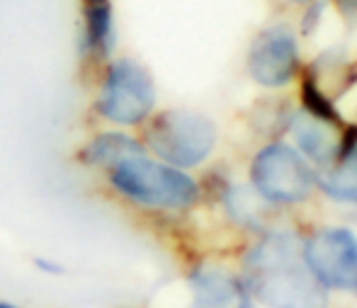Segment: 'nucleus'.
I'll use <instances>...</instances> for the list:
<instances>
[{
    "instance_id": "nucleus-7",
    "label": "nucleus",
    "mask_w": 357,
    "mask_h": 308,
    "mask_svg": "<svg viewBox=\"0 0 357 308\" xmlns=\"http://www.w3.org/2000/svg\"><path fill=\"white\" fill-rule=\"evenodd\" d=\"M248 70L255 83L265 88H282L299 70V42L284 24L265 27L253 39L248 52Z\"/></svg>"
},
{
    "instance_id": "nucleus-12",
    "label": "nucleus",
    "mask_w": 357,
    "mask_h": 308,
    "mask_svg": "<svg viewBox=\"0 0 357 308\" xmlns=\"http://www.w3.org/2000/svg\"><path fill=\"white\" fill-rule=\"evenodd\" d=\"M34 267H37V270H42L44 275H52V277L63 275L61 262H54V260H49V257H37V260H34Z\"/></svg>"
},
{
    "instance_id": "nucleus-9",
    "label": "nucleus",
    "mask_w": 357,
    "mask_h": 308,
    "mask_svg": "<svg viewBox=\"0 0 357 308\" xmlns=\"http://www.w3.org/2000/svg\"><path fill=\"white\" fill-rule=\"evenodd\" d=\"M190 296L188 308H250L248 286L216 265H202L190 275Z\"/></svg>"
},
{
    "instance_id": "nucleus-1",
    "label": "nucleus",
    "mask_w": 357,
    "mask_h": 308,
    "mask_svg": "<svg viewBox=\"0 0 357 308\" xmlns=\"http://www.w3.org/2000/svg\"><path fill=\"white\" fill-rule=\"evenodd\" d=\"M98 180L109 197L139 214H188L202 194V187L188 170L158 160L144 144L119 155Z\"/></svg>"
},
{
    "instance_id": "nucleus-2",
    "label": "nucleus",
    "mask_w": 357,
    "mask_h": 308,
    "mask_svg": "<svg viewBox=\"0 0 357 308\" xmlns=\"http://www.w3.org/2000/svg\"><path fill=\"white\" fill-rule=\"evenodd\" d=\"M248 286L268 308H326L316 279L291 236H270L245 260Z\"/></svg>"
},
{
    "instance_id": "nucleus-3",
    "label": "nucleus",
    "mask_w": 357,
    "mask_h": 308,
    "mask_svg": "<svg viewBox=\"0 0 357 308\" xmlns=\"http://www.w3.org/2000/svg\"><path fill=\"white\" fill-rule=\"evenodd\" d=\"M90 114L100 126L142 131L158 109V88L151 70L134 56L114 54L95 70Z\"/></svg>"
},
{
    "instance_id": "nucleus-5",
    "label": "nucleus",
    "mask_w": 357,
    "mask_h": 308,
    "mask_svg": "<svg viewBox=\"0 0 357 308\" xmlns=\"http://www.w3.org/2000/svg\"><path fill=\"white\" fill-rule=\"evenodd\" d=\"M250 178H253L258 194L278 204L304 201L316 185V178L306 160L284 144L265 146L255 155Z\"/></svg>"
},
{
    "instance_id": "nucleus-13",
    "label": "nucleus",
    "mask_w": 357,
    "mask_h": 308,
    "mask_svg": "<svg viewBox=\"0 0 357 308\" xmlns=\"http://www.w3.org/2000/svg\"><path fill=\"white\" fill-rule=\"evenodd\" d=\"M0 308H27V306H20V304H15V301L0 299Z\"/></svg>"
},
{
    "instance_id": "nucleus-14",
    "label": "nucleus",
    "mask_w": 357,
    "mask_h": 308,
    "mask_svg": "<svg viewBox=\"0 0 357 308\" xmlns=\"http://www.w3.org/2000/svg\"><path fill=\"white\" fill-rule=\"evenodd\" d=\"M287 3H291V5H311V3H316V0H287Z\"/></svg>"
},
{
    "instance_id": "nucleus-6",
    "label": "nucleus",
    "mask_w": 357,
    "mask_h": 308,
    "mask_svg": "<svg viewBox=\"0 0 357 308\" xmlns=\"http://www.w3.org/2000/svg\"><path fill=\"white\" fill-rule=\"evenodd\" d=\"M304 260L324 286L357 294V238L350 231H319L306 243Z\"/></svg>"
},
{
    "instance_id": "nucleus-15",
    "label": "nucleus",
    "mask_w": 357,
    "mask_h": 308,
    "mask_svg": "<svg viewBox=\"0 0 357 308\" xmlns=\"http://www.w3.org/2000/svg\"><path fill=\"white\" fill-rule=\"evenodd\" d=\"M80 3H98V0H80Z\"/></svg>"
},
{
    "instance_id": "nucleus-10",
    "label": "nucleus",
    "mask_w": 357,
    "mask_h": 308,
    "mask_svg": "<svg viewBox=\"0 0 357 308\" xmlns=\"http://www.w3.org/2000/svg\"><path fill=\"white\" fill-rule=\"evenodd\" d=\"M294 136L299 148L309 158L319 160V163H331V160H335L345 151L343 136L335 129V119L321 117V114L314 112H306L296 117Z\"/></svg>"
},
{
    "instance_id": "nucleus-11",
    "label": "nucleus",
    "mask_w": 357,
    "mask_h": 308,
    "mask_svg": "<svg viewBox=\"0 0 357 308\" xmlns=\"http://www.w3.org/2000/svg\"><path fill=\"white\" fill-rule=\"evenodd\" d=\"M321 185L333 199L357 204V148H345Z\"/></svg>"
},
{
    "instance_id": "nucleus-8",
    "label": "nucleus",
    "mask_w": 357,
    "mask_h": 308,
    "mask_svg": "<svg viewBox=\"0 0 357 308\" xmlns=\"http://www.w3.org/2000/svg\"><path fill=\"white\" fill-rule=\"evenodd\" d=\"M117 13L112 0L80 3L78 22V56L85 70L95 73L117 54Z\"/></svg>"
},
{
    "instance_id": "nucleus-4",
    "label": "nucleus",
    "mask_w": 357,
    "mask_h": 308,
    "mask_svg": "<svg viewBox=\"0 0 357 308\" xmlns=\"http://www.w3.org/2000/svg\"><path fill=\"white\" fill-rule=\"evenodd\" d=\"M139 139L151 155L180 170H195L214 153L219 131L212 119L195 109H155Z\"/></svg>"
}]
</instances>
